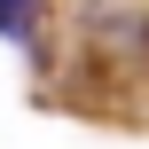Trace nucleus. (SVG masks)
I'll return each mask as SVG.
<instances>
[{
  "instance_id": "1",
  "label": "nucleus",
  "mask_w": 149,
  "mask_h": 149,
  "mask_svg": "<svg viewBox=\"0 0 149 149\" xmlns=\"http://www.w3.org/2000/svg\"><path fill=\"white\" fill-rule=\"evenodd\" d=\"M31 16H39V0H0V31H8V39H24Z\"/></svg>"
}]
</instances>
